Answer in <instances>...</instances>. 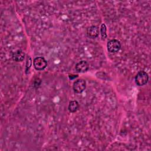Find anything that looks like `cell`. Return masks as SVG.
I'll list each match as a JSON object with an SVG mask.
<instances>
[{
  "instance_id": "6da1fadb",
  "label": "cell",
  "mask_w": 151,
  "mask_h": 151,
  "mask_svg": "<svg viewBox=\"0 0 151 151\" xmlns=\"http://www.w3.org/2000/svg\"><path fill=\"white\" fill-rule=\"evenodd\" d=\"M149 80V76L147 73L144 71H140L135 77V83L139 86H143L146 84Z\"/></svg>"
},
{
  "instance_id": "7a4b0ae2",
  "label": "cell",
  "mask_w": 151,
  "mask_h": 151,
  "mask_svg": "<svg viewBox=\"0 0 151 151\" xmlns=\"http://www.w3.org/2000/svg\"><path fill=\"white\" fill-rule=\"evenodd\" d=\"M107 50L109 52L114 53L119 51L121 47V44L119 41L117 40H111L107 42Z\"/></svg>"
},
{
  "instance_id": "3957f363",
  "label": "cell",
  "mask_w": 151,
  "mask_h": 151,
  "mask_svg": "<svg viewBox=\"0 0 151 151\" xmlns=\"http://www.w3.org/2000/svg\"><path fill=\"white\" fill-rule=\"evenodd\" d=\"M33 64L35 69L38 71H41L45 69L47 65V61L44 59V58L41 57L35 58L34 60Z\"/></svg>"
},
{
  "instance_id": "277c9868",
  "label": "cell",
  "mask_w": 151,
  "mask_h": 151,
  "mask_svg": "<svg viewBox=\"0 0 151 151\" xmlns=\"http://www.w3.org/2000/svg\"><path fill=\"white\" fill-rule=\"evenodd\" d=\"M86 87V81L83 79H78L73 83V90L76 93H81Z\"/></svg>"
},
{
  "instance_id": "5b68a950",
  "label": "cell",
  "mask_w": 151,
  "mask_h": 151,
  "mask_svg": "<svg viewBox=\"0 0 151 151\" xmlns=\"http://www.w3.org/2000/svg\"><path fill=\"white\" fill-rule=\"evenodd\" d=\"M99 34V29L96 25H92L88 28L87 31V36L91 38H96Z\"/></svg>"
},
{
  "instance_id": "8992f818",
  "label": "cell",
  "mask_w": 151,
  "mask_h": 151,
  "mask_svg": "<svg viewBox=\"0 0 151 151\" xmlns=\"http://www.w3.org/2000/svg\"><path fill=\"white\" fill-rule=\"evenodd\" d=\"M88 68H89V65H88V63L84 60L78 62L76 65V71L77 72H80V73L86 72V71L88 70Z\"/></svg>"
},
{
  "instance_id": "52a82bcc",
  "label": "cell",
  "mask_w": 151,
  "mask_h": 151,
  "mask_svg": "<svg viewBox=\"0 0 151 151\" xmlns=\"http://www.w3.org/2000/svg\"><path fill=\"white\" fill-rule=\"evenodd\" d=\"M25 57V53L22 50H17L14 52L12 55V60L17 61H22Z\"/></svg>"
},
{
  "instance_id": "ba28073f",
  "label": "cell",
  "mask_w": 151,
  "mask_h": 151,
  "mask_svg": "<svg viewBox=\"0 0 151 151\" xmlns=\"http://www.w3.org/2000/svg\"><path fill=\"white\" fill-rule=\"evenodd\" d=\"M78 107L79 104L77 101H71L68 105V110L71 113H74L78 109Z\"/></svg>"
},
{
  "instance_id": "9c48e42d",
  "label": "cell",
  "mask_w": 151,
  "mask_h": 151,
  "mask_svg": "<svg viewBox=\"0 0 151 151\" xmlns=\"http://www.w3.org/2000/svg\"><path fill=\"white\" fill-rule=\"evenodd\" d=\"M106 31H107V28L106 26L104 24H102L100 27V33L101 35V37L103 38H106L107 37V34H106Z\"/></svg>"
},
{
  "instance_id": "30bf717a",
  "label": "cell",
  "mask_w": 151,
  "mask_h": 151,
  "mask_svg": "<svg viewBox=\"0 0 151 151\" xmlns=\"http://www.w3.org/2000/svg\"><path fill=\"white\" fill-rule=\"evenodd\" d=\"M31 63H32V61H31V57H29V60H28V57L27 58V63H26V71H27L29 68H30L31 65Z\"/></svg>"
}]
</instances>
